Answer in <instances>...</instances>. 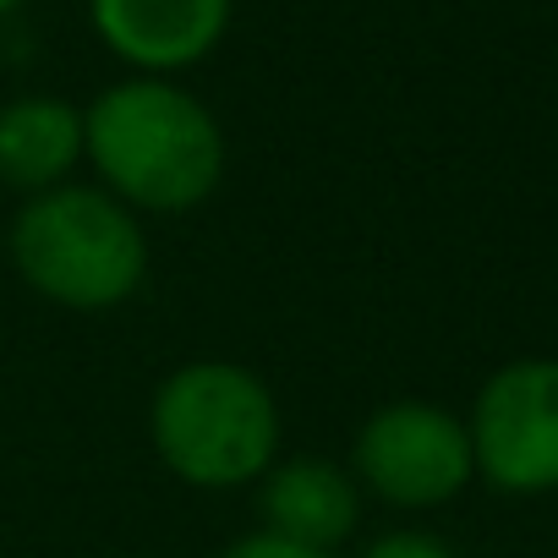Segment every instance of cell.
Returning a JSON list of instances; mask_svg holds the SVG:
<instances>
[{
	"instance_id": "obj_1",
	"label": "cell",
	"mask_w": 558,
	"mask_h": 558,
	"mask_svg": "<svg viewBox=\"0 0 558 558\" xmlns=\"http://www.w3.org/2000/svg\"><path fill=\"white\" fill-rule=\"evenodd\" d=\"M83 159L132 214H192L225 181V126L175 77H121L83 110Z\"/></svg>"
},
{
	"instance_id": "obj_2",
	"label": "cell",
	"mask_w": 558,
	"mask_h": 558,
	"mask_svg": "<svg viewBox=\"0 0 558 558\" xmlns=\"http://www.w3.org/2000/svg\"><path fill=\"white\" fill-rule=\"evenodd\" d=\"M7 252L23 286L66 313H116L148 279L143 214H132L99 181H61L23 197Z\"/></svg>"
},
{
	"instance_id": "obj_3",
	"label": "cell",
	"mask_w": 558,
	"mask_h": 558,
	"mask_svg": "<svg viewBox=\"0 0 558 558\" xmlns=\"http://www.w3.org/2000/svg\"><path fill=\"white\" fill-rule=\"evenodd\" d=\"M279 433L286 422L274 389L241 362H186L165 373L148 400V444L159 465L197 493L257 487L279 460Z\"/></svg>"
},
{
	"instance_id": "obj_4",
	"label": "cell",
	"mask_w": 558,
	"mask_h": 558,
	"mask_svg": "<svg viewBox=\"0 0 558 558\" xmlns=\"http://www.w3.org/2000/svg\"><path fill=\"white\" fill-rule=\"evenodd\" d=\"M351 476L389 509H444L476 482L465 416L433 400L378 405L351 444Z\"/></svg>"
},
{
	"instance_id": "obj_5",
	"label": "cell",
	"mask_w": 558,
	"mask_h": 558,
	"mask_svg": "<svg viewBox=\"0 0 558 558\" xmlns=\"http://www.w3.org/2000/svg\"><path fill=\"white\" fill-rule=\"evenodd\" d=\"M476 476L509 498L558 493V356L504 362L465 416Z\"/></svg>"
},
{
	"instance_id": "obj_6",
	"label": "cell",
	"mask_w": 558,
	"mask_h": 558,
	"mask_svg": "<svg viewBox=\"0 0 558 558\" xmlns=\"http://www.w3.org/2000/svg\"><path fill=\"white\" fill-rule=\"evenodd\" d=\"M235 0H88L99 45L137 77H175L219 50Z\"/></svg>"
},
{
	"instance_id": "obj_7",
	"label": "cell",
	"mask_w": 558,
	"mask_h": 558,
	"mask_svg": "<svg viewBox=\"0 0 558 558\" xmlns=\"http://www.w3.org/2000/svg\"><path fill=\"white\" fill-rule=\"evenodd\" d=\"M257 514H263L257 531L340 553L345 536L362 525V487H356L351 465H340L329 454H291L263 471Z\"/></svg>"
},
{
	"instance_id": "obj_8",
	"label": "cell",
	"mask_w": 558,
	"mask_h": 558,
	"mask_svg": "<svg viewBox=\"0 0 558 558\" xmlns=\"http://www.w3.org/2000/svg\"><path fill=\"white\" fill-rule=\"evenodd\" d=\"M83 165V110L56 94H23L0 105V181L23 197L72 181Z\"/></svg>"
},
{
	"instance_id": "obj_9",
	"label": "cell",
	"mask_w": 558,
	"mask_h": 558,
	"mask_svg": "<svg viewBox=\"0 0 558 558\" xmlns=\"http://www.w3.org/2000/svg\"><path fill=\"white\" fill-rule=\"evenodd\" d=\"M356 558H454V547H449L444 536L422 531V525H400V531L373 536Z\"/></svg>"
},
{
	"instance_id": "obj_10",
	"label": "cell",
	"mask_w": 558,
	"mask_h": 558,
	"mask_svg": "<svg viewBox=\"0 0 558 558\" xmlns=\"http://www.w3.org/2000/svg\"><path fill=\"white\" fill-rule=\"evenodd\" d=\"M219 558H340V553L302 547V542H286V536H274V531H246V536H235Z\"/></svg>"
},
{
	"instance_id": "obj_11",
	"label": "cell",
	"mask_w": 558,
	"mask_h": 558,
	"mask_svg": "<svg viewBox=\"0 0 558 558\" xmlns=\"http://www.w3.org/2000/svg\"><path fill=\"white\" fill-rule=\"evenodd\" d=\"M28 0H0V17H12V12H23Z\"/></svg>"
}]
</instances>
